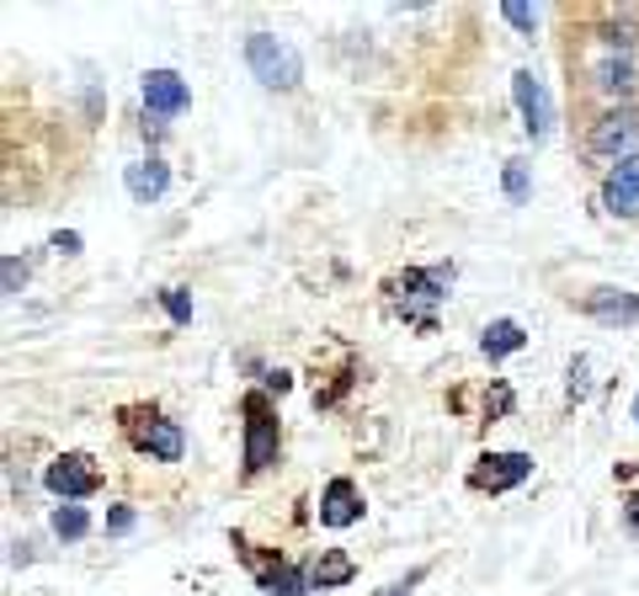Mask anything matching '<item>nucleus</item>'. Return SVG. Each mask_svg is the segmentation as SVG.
<instances>
[{
    "label": "nucleus",
    "instance_id": "f257e3e1",
    "mask_svg": "<svg viewBox=\"0 0 639 596\" xmlns=\"http://www.w3.org/2000/svg\"><path fill=\"white\" fill-rule=\"evenodd\" d=\"M454 277H458L454 262H437V267H405L400 277H390V283H384V294H390V304H395V315L405 320V326L437 330L432 309L448 298Z\"/></svg>",
    "mask_w": 639,
    "mask_h": 596
},
{
    "label": "nucleus",
    "instance_id": "f03ea898",
    "mask_svg": "<svg viewBox=\"0 0 639 596\" xmlns=\"http://www.w3.org/2000/svg\"><path fill=\"white\" fill-rule=\"evenodd\" d=\"M241 411H245V453H241L245 479H256L277 464V453H283V426H277V405L262 394V389L245 394Z\"/></svg>",
    "mask_w": 639,
    "mask_h": 596
},
{
    "label": "nucleus",
    "instance_id": "7ed1b4c3",
    "mask_svg": "<svg viewBox=\"0 0 639 596\" xmlns=\"http://www.w3.org/2000/svg\"><path fill=\"white\" fill-rule=\"evenodd\" d=\"M245 64H251V75L267 91H294L305 81L299 49H294L288 38H277V32H251V38H245Z\"/></svg>",
    "mask_w": 639,
    "mask_h": 596
},
{
    "label": "nucleus",
    "instance_id": "20e7f679",
    "mask_svg": "<svg viewBox=\"0 0 639 596\" xmlns=\"http://www.w3.org/2000/svg\"><path fill=\"white\" fill-rule=\"evenodd\" d=\"M123 426H128V437H134V447H139L145 458H155V464H182L187 437L177 421H166L160 411H123Z\"/></svg>",
    "mask_w": 639,
    "mask_h": 596
},
{
    "label": "nucleus",
    "instance_id": "39448f33",
    "mask_svg": "<svg viewBox=\"0 0 639 596\" xmlns=\"http://www.w3.org/2000/svg\"><path fill=\"white\" fill-rule=\"evenodd\" d=\"M586 155L592 160H629V155H639V113L635 107H613V113H603V118L586 128Z\"/></svg>",
    "mask_w": 639,
    "mask_h": 596
},
{
    "label": "nucleus",
    "instance_id": "423d86ee",
    "mask_svg": "<svg viewBox=\"0 0 639 596\" xmlns=\"http://www.w3.org/2000/svg\"><path fill=\"white\" fill-rule=\"evenodd\" d=\"M43 485H49V496H60L64 507H75V501H92L102 490V469H96L92 453H60L43 469Z\"/></svg>",
    "mask_w": 639,
    "mask_h": 596
},
{
    "label": "nucleus",
    "instance_id": "0eeeda50",
    "mask_svg": "<svg viewBox=\"0 0 639 596\" xmlns=\"http://www.w3.org/2000/svg\"><path fill=\"white\" fill-rule=\"evenodd\" d=\"M528 475H533V453H480L475 469H469V490L507 496V490H518Z\"/></svg>",
    "mask_w": 639,
    "mask_h": 596
},
{
    "label": "nucleus",
    "instance_id": "6e6552de",
    "mask_svg": "<svg viewBox=\"0 0 639 596\" xmlns=\"http://www.w3.org/2000/svg\"><path fill=\"white\" fill-rule=\"evenodd\" d=\"M139 96H145V113L160 123L182 118L187 107H192V86H187L177 70H150L145 75V86H139Z\"/></svg>",
    "mask_w": 639,
    "mask_h": 596
},
{
    "label": "nucleus",
    "instance_id": "1a4fd4ad",
    "mask_svg": "<svg viewBox=\"0 0 639 596\" xmlns=\"http://www.w3.org/2000/svg\"><path fill=\"white\" fill-rule=\"evenodd\" d=\"M363 490L352 485L347 475H336L326 490H320V528H331V533H347V528H358L363 522Z\"/></svg>",
    "mask_w": 639,
    "mask_h": 596
},
{
    "label": "nucleus",
    "instance_id": "9d476101",
    "mask_svg": "<svg viewBox=\"0 0 639 596\" xmlns=\"http://www.w3.org/2000/svg\"><path fill=\"white\" fill-rule=\"evenodd\" d=\"M512 96H518V107H522V128L533 134V145L539 139H549L554 134V102H549V91H544V81L533 75V70H518L512 75Z\"/></svg>",
    "mask_w": 639,
    "mask_h": 596
},
{
    "label": "nucleus",
    "instance_id": "9b49d317",
    "mask_svg": "<svg viewBox=\"0 0 639 596\" xmlns=\"http://www.w3.org/2000/svg\"><path fill=\"white\" fill-rule=\"evenodd\" d=\"M603 209L613 219H639V155L608 166V177H603Z\"/></svg>",
    "mask_w": 639,
    "mask_h": 596
},
{
    "label": "nucleus",
    "instance_id": "f8f14e48",
    "mask_svg": "<svg viewBox=\"0 0 639 596\" xmlns=\"http://www.w3.org/2000/svg\"><path fill=\"white\" fill-rule=\"evenodd\" d=\"M305 575H309V592H341V586L358 581V560L347 549H320L305 565Z\"/></svg>",
    "mask_w": 639,
    "mask_h": 596
},
{
    "label": "nucleus",
    "instance_id": "ddd939ff",
    "mask_svg": "<svg viewBox=\"0 0 639 596\" xmlns=\"http://www.w3.org/2000/svg\"><path fill=\"white\" fill-rule=\"evenodd\" d=\"M581 309L603 326H639V294H624V288H592Z\"/></svg>",
    "mask_w": 639,
    "mask_h": 596
},
{
    "label": "nucleus",
    "instance_id": "4468645a",
    "mask_svg": "<svg viewBox=\"0 0 639 596\" xmlns=\"http://www.w3.org/2000/svg\"><path fill=\"white\" fill-rule=\"evenodd\" d=\"M123 187H128V198L134 203H160L166 198V187H171V166L150 155V160H134L128 171H123Z\"/></svg>",
    "mask_w": 639,
    "mask_h": 596
},
{
    "label": "nucleus",
    "instance_id": "2eb2a0df",
    "mask_svg": "<svg viewBox=\"0 0 639 596\" xmlns=\"http://www.w3.org/2000/svg\"><path fill=\"white\" fill-rule=\"evenodd\" d=\"M256 586L262 596H309V575L288 560H273V565H256Z\"/></svg>",
    "mask_w": 639,
    "mask_h": 596
},
{
    "label": "nucleus",
    "instance_id": "dca6fc26",
    "mask_svg": "<svg viewBox=\"0 0 639 596\" xmlns=\"http://www.w3.org/2000/svg\"><path fill=\"white\" fill-rule=\"evenodd\" d=\"M522 347H528V330H522L518 320H490V326L480 330V352H486L490 362H501V358H518Z\"/></svg>",
    "mask_w": 639,
    "mask_h": 596
},
{
    "label": "nucleus",
    "instance_id": "f3484780",
    "mask_svg": "<svg viewBox=\"0 0 639 596\" xmlns=\"http://www.w3.org/2000/svg\"><path fill=\"white\" fill-rule=\"evenodd\" d=\"M49 528H54V538H64V543H81V538L92 533V511L86 507H54Z\"/></svg>",
    "mask_w": 639,
    "mask_h": 596
},
{
    "label": "nucleus",
    "instance_id": "a211bd4d",
    "mask_svg": "<svg viewBox=\"0 0 639 596\" xmlns=\"http://www.w3.org/2000/svg\"><path fill=\"white\" fill-rule=\"evenodd\" d=\"M501 187H507V198H512V203H528V198H533V166H528V160H507Z\"/></svg>",
    "mask_w": 639,
    "mask_h": 596
},
{
    "label": "nucleus",
    "instance_id": "6ab92c4d",
    "mask_svg": "<svg viewBox=\"0 0 639 596\" xmlns=\"http://www.w3.org/2000/svg\"><path fill=\"white\" fill-rule=\"evenodd\" d=\"M160 304H166L171 326H192V294H187V288H166V294H160Z\"/></svg>",
    "mask_w": 639,
    "mask_h": 596
},
{
    "label": "nucleus",
    "instance_id": "aec40b11",
    "mask_svg": "<svg viewBox=\"0 0 639 596\" xmlns=\"http://www.w3.org/2000/svg\"><path fill=\"white\" fill-rule=\"evenodd\" d=\"M0 283H6V298H17L28 288V262H22V256H6V262H0Z\"/></svg>",
    "mask_w": 639,
    "mask_h": 596
},
{
    "label": "nucleus",
    "instance_id": "412c9836",
    "mask_svg": "<svg viewBox=\"0 0 639 596\" xmlns=\"http://www.w3.org/2000/svg\"><path fill=\"white\" fill-rule=\"evenodd\" d=\"M565 394H571V400H586V394H592V379H586V358H571V384H565Z\"/></svg>",
    "mask_w": 639,
    "mask_h": 596
},
{
    "label": "nucleus",
    "instance_id": "4be33fe9",
    "mask_svg": "<svg viewBox=\"0 0 639 596\" xmlns=\"http://www.w3.org/2000/svg\"><path fill=\"white\" fill-rule=\"evenodd\" d=\"M501 17H507L518 32H528V38H533V28H539V11H533V6H501Z\"/></svg>",
    "mask_w": 639,
    "mask_h": 596
},
{
    "label": "nucleus",
    "instance_id": "5701e85b",
    "mask_svg": "<svg viewBox=\"0 0 639 596\" xmlns=\"http://www.w3.org/2000/svg\"><path fill=\"white\" fill-rule=\"evenodd\" d=\"M134 522H139V511H134V507H113V511H107V533H113V538L134 533Z\"/></svg>",
    "mask_w": 639,
    "mask_h": 596
},
{
    "label": "nucleus",
    "instance_id": "b1692460",
    "mask_svg": "<svg viewBox=\"0 0 639 596\" xmlns=\"http://www.w3.org/2000/svg\"><path fill=\"white\" fill-rule=\"evenodd\" d=\"M422 581H426V565H416L411 575H405V581H395V586H384V596H411L416 586H422Z\"/></svg>",
    "mask_w": 639,
    "mask_h": 596
},
{
    "label": "nucleus",
    "instance_id": "393cba45",
    "mask_svg": "<svg viewBox=\"0 0 639 596\" xmlns=\"http://www.w3.org/2000/svg\"><path fill=\"white\" fill-rule=\"evenodd\" d=\"M507 411H512V389L496 384V400H486V416L496 421V416H507Z\"/></svg>",
    "mask_w": 639,
    "mask_h": 596
},
{
    "label": "nucleus",
    "instance_id": "a878e982",
    "mask_svg": "<svg viewBox=\"0 0 639 596\" xmlns=\"http://www.w3.org/2000/svg\"><path fill=\"white\" fill-rule=\"evenodd\" d=\"M49 245H54L60 256H75V251H81V235H75V230H60V235L49 240Z\"/></svg>",
    "mask_w": 639,
    "mask_h": 596
},
{
    "label": "nucleus",
    "instance_id": "bb28decb",
    "mask_svg": "<svg viewBox=\"0 0 639 596\" xmlns=\"http://www.w3.org/2000/svg\"><path fill=\"white\" fill-rule=\"evenodd\" d=\"M624 522H629V533L639 538V490H629V496H624Z\"/></svg>",
    "mask_w": 639,
    "mask_h": 596
},
{
    "label": "nucleus",
    "instance_id": "cd10ccee",
    "mask_svg": "<svg viewBox=\"0 0 639 596\" xmlns=\"http://www.w3.org/2000/svg\"><path fill=\"white\" fill-rule=\"evenodd\" d=\"M262 384H267V389H277V394H283V389H288V373H283V368H277V373H262Z\"/></svg>",
    "mask_w": 639,
    "mask_h": 596
},
{
    "label": "nucleus",
    "instance_id": "c85d7f7f",
    "mask_svg": "<svg viewBox=\"0 0 639 596\" xmlns=\"http://www.w3.org/2000/svg\"><path fill=\"white\" fill-rule=\"evenodd\" d=\"M635 421H639V394H635Z\"/></svg>",
    "mask_w": 639,
    "mask_h": 596
}]
</instances>
